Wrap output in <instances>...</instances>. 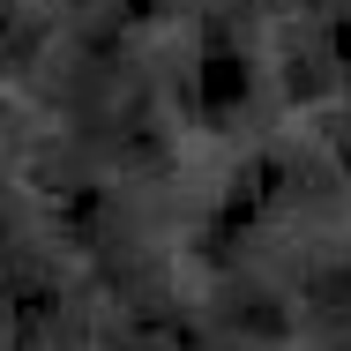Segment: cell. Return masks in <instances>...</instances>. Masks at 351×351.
Instances as JSON below:
<instances>
[{"instance_id": "obj_1", "label": "cell", "mask_w": 351, "mask_h": 351, "mask_svg": "<svg viewBox=\"0 0 351 351\" xmlns=\"http://www.w3.org/2000/svg\"><path fill=\"white\" fill-rule=\"evenodd\" d=\"M239 105H247V60H239V45L224 30H210V45H202V112L224 120Z\"/></svg>"}]
</instances>
